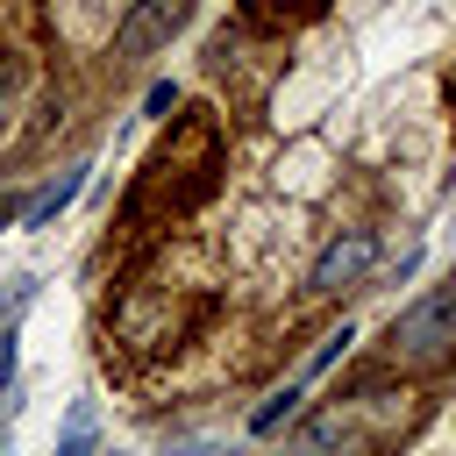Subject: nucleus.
I'll list each match as a JSON object with an SVG mask.
<instances>
[{
  "instance_id": "nucleus-1",
  "label": "nucleus",
  "mask_w": 456,
  "mask_h": 456,
  "mask_svg": "<svg viewBox=\"0 0 456 456\" xmlns=\"http://www.w3.org/2000/svg\"><path fill=\"white\" fill-rule=\"evenodd\" d=\"M221 178V121L214 114H178L171 135L157 142V157L142 164L135 192H128V228H171L178 214H192Z\"/></svg>"
},
{
  "instance_id": "nucleus-2",
  "label": "nucleus",
  "mask_w": 456,
  "mask_h": 456,
  "mask_svg": "<svg viewBox=\"0 0 456 456\" xmlns=\"http://www.w3.org/2000/svg\"><path fill=\"white\" fill-rule=\"evenodd\" d=\"M185 321H192L185 285L142 278V285H128V292H121V306H114V342H121V349H135V356H157V349H171V342L185 335Z\"/></svg>"
},
{
  "instance_id": "nucleus-3",
  "label": "nucleus",
  "mask_w": 456,
  "mask_h": 456,
  "mask_svg": "<svg viewBox=\"0 0 456 456\" xmlns=\"http://www.w3.org/2000/svg\"><path fill=\"white\" fill-rule=\"evenodd\" d=\"M392 363H406V370H442L449 356H456V292H428V299H413L399 321H392Z\"/></svg>"
},
{
  "instance_id": "nucleus-4",
  "label": "nucleus",
  "mask_w": 456,
  "mask_h": 456,
  "mask_svg": "<svg viewBox=\"0 0 456 456\" xmlns=\"http://www.w3.org/2000/svg\"><path fill=\"white\" fill-rule=\"evenodd\" d=\"M185 21H192V0H128V14L114 21V64H142V57L164 50Z\"/></svg>"
},
{
  "instance_id": "nucleus-5",
  "label": "nucleus",
  "mask_w": 456,
  "mask_h": 456,
  "mask_svg": "<svg viewBox=\"0 0 456 456\" xmlns=\"http://www.w3.org/2000/svg\"><path fill=\"white\" fill-rule=\"evenodd\" d=\"M370 264H378V235H370V228H342V235L314 256L306 292H314V299H335V292L363 285V278H370Z\"/></svg>"
},
{
  "instance_id": "nucleus-6",
  "label": "nucleus",
  "mask_w": 456,
  "mask_h": 456,
  "mask_svg": "<svg viewBox=\"0 0 456 456\" xmlns=\"http://www.w3.org/2000/svg\"><path fill=\"white\" fill-rule=\"evenodd\" d=\"M78 192H86V171L71 164V171H64V178H57V185H50L43 200H28V207H21V228H43V221H57V214H64V207H71Z\"/></svg>"
},
{
  "instance_id": "nucleus-7",
  "label": "nucleus",
  "mask_w": 456,
  "mask_h": 456,
  "mask_svg": "<svg viewBox=\"0 0 456 456\" xmlns=\"http://www.w3.org/2000/svg\"><path fill=\"white\" fill-rule=\"evenodd\" d=\"M292 413H299V385H285V392H271V399H264V406L249 413V435H278V428H285Z\"/></svg>"
},
{
  "instance_id": "nucleus-8",
  "label": "nucleus",
  "mask_w": 456,
  "mask_h": 456,
  "mask_svg": "<svg viewBox=\"0 0 456 456\" xmlns=\"http://www.w3.org/2000/svg\"><path fill=\"white\" fill-rule=\"evenodd\" d=\"M349 342H356V328H349V321H342L335 335H321V349H314V363H306V378H314V370H328V363H335V356H342Z\"/></svg>"
},
{
  "instance_id": "nucleus-9",
  "label": "nucleus",
  "mask_w": 456,
  "mask_h": 456,
  "mask_svg": "<svg viewBox=\"0 0 456 456\" xmlns=\"http://www.w3.org/2000/svg\"><path fill=\"white\" fill-rule=\"evenodd\" d=\"M14 321H0V399H7V385H14Z\"/></svg>"
},
{
  "instance_id": "nucleus-10",
  "label": "nucleus",
  "mask_w": 456,
  "mask_h": 456,
  "mask_svg": "<svg viewBox=\"0 0 456 456\" xmlns=\"http://www.w3.org/2000/svg\"><path fill=\"white\" fill-rule=\"evenodd\" d=\"M36 299V278H14V292H7V306H0V321H21V306Z\"/></svg>"
},
{
  "instance_id": "nucleus-11",
  "label": "nucleus",
  "mask_w": 456,
  "mask_h": 456,
  "mask_svg": "<svg viewBox=\"0 0 456 456\" xmlns=\"http://www.w3.org/2000/svg\"><path fill=\"white\" fill-rule=\"evenodd\" d=\"M157 121H171V107H178V86H150V100H142Z\"/></svg>"
},
{
  "instance_id": "nucleus-12",
  "label": "nucleus",
  "mask_w": 456,
  "mask_h": 456,
  "mask_svg": "<svg viewBox=\"0 0 456 456\" xmlns=\"http://www.w3.org/2000/svg\"><path fill=\"white\" fill-rule=\"evenodd\" d=\"M242 7H249V14H285V0H242ZM314 7H321V0H292V14H314Z\"/></svg>"
},
{
  "instance_id": "nucleus-13",
  "label": "nucleus",
  "mask_w": 456,
  "mask_h": 456,
  "mask_svg": "<svg viewBox=\"0 0 456 456\" xmlns=\"http://www.w3.org/2000/svg\"><path fill=\"white\" fill-rule=\"evenodd\" d=\"M7 221H21V200H14V192H0V228H7Z\"/></svg>"
},
{
  "instance_id": "nucleus-14",
  "label": "nucleus",
  "mask_w": 456,
  "mask_h": 456,
  "mask_svg": "<svg viewBox=\"0 0 456 456\" xmlns=\"http://www.w3.org/2000/svg\"><path fill=\"white\" fill-rule=\"evenodd\" d=\"M7 93H14V71H7V57H0V121H7Z\"/></svg>"
},
{
  "instance_id": "nucleus-15",
  "label": "nucleus",
  "mask_w": 456,
  "mask_h": 456,
  "mask_svg": "<svg viewBox=\"0 0 456 456\" xmlns=\"http://www.w3.org/2000/svg\"><path fill=\"white\" fill-rule=\"evenodd\" d=\"M449 292H456V285H449Z\"/></svg>"
}]
</instances>
